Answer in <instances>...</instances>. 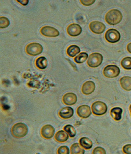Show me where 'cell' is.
<instances>
[{
	"label": "cell",
	"mask_w": 131,
	"mask_h": 154,
	"mask_svg": "<svg viewBox=\"0 0 131 154\" xmlns=\"http://www.w3.org/2000/svg\"><path fill=\"white\" fill-rule=\"evenodd\" d=\"M123 16L120 11L112 9L106 14L105 17L106 23L111 25H115L120 23L122 20Z\"/></svg>",
	"instance_id": "obj_1"
},
{
	"label": "cell",
	"mask_w": 131,
	"mask_h": 154,
	"mask_svg": "<svg viewBox=\"0 0 131 154\" xmlns=\"http://www.w3.org/2000/svg\"><path fill=\"white\" fill-rule=\"evenodd\" d=\"M12 135L16 138L23 137L28 132L27 125L23 123H18L13 125L11 130Z\"/></svg>",
	"instance_id": "obj_2"
},
{
	"label": "cell",
	"mask_w": 131,
	"mask_h": 154,
	"mask_svg": "<svg viewBox=\"0 0 131 154\" xmlns=\"http://www.w3.org/2000/svg\"><path fill=\"white\" fill-rule=\"evenodd\" d=\"M103 57L100 53L95 52L89 55L87 61V64L89 67L96 68L102 64Z\"/></svg>",
	"instance_id": "obj_3"
},
{
	"label": "cell",
	"mask_w": 131,
	"mask_h": 154,
	"mask_svg": "<svg viewBox=\"0 0 131 154\" xmlns=\"http://www.w3.org/2000/svg\"><path fill=\"white\" fill-rule=\"evenodd\" d=\"M91 110L95 115L102 116L107 112V106L106 103L102 101H96L91 105Z\"/></svg>",
	"instance_id": "obj_4"
},
{
	"label": "cell",
	"mask_w": 131,
	"mask_h": 154,
	"mask_svg": "<svg viewBox=\"0 0 131 154\" xmlns=\"http://www.w3.org/2000/svg\"><path fill=\"white\" fill-rule=\"evenodd\" d=\"M43 48L39 43L33 42L29 44L25 48V51L31 56H37L42 53Z\"/></svg>",
	"instance_id": "obj_5"
},
{
	"label": "cell",
	"mask_w": 131,
	"mask_h": 154,
	"mask_svg": "<svg viewBox=\"0 0 131 154\" xmlns=\"http://www.w3.org/2000/svg\"><path fill=\"white\" fill-rule=\"evenodd\" d=\"M120 70L119 67L115 65H109L104 67L103 74L108 78H115L120 75Z\"/></svg>",
	"instance_id": "obj_6"
},
{
	"label": "cell",
	"mask_w": 131,
	"mask_h": 154,
	"mask_svg": "<svg viewBox=\"0 0 131 154\" xmlns=\"http://www.w3.org/2000/svg\"><path fill=\"white\" fill-rule=\"evenodd\" d=\"M105 38L108 42L115 43L120 40L121 35L119 31L115 29H109L105 33Z\"/></svg>",
	"instance_id": "obj_7"
},
{
	"label": "cell",
	"mask_w": 131,
	"mask_h": 154,
	"mask_svg": "<svg viewBox=\"0 0 131 154\" xmlns=\"http://www.w3.org/2000/svg\"><path fill=\"white\" fill-rule=\"evenodd\" d=\"M89 29L94 34H101L104 32L106 29L104 23L99 21H93L90 23Z\"/></svg>",
	"instance_id": "obj_8"
},
{
	"label": "cell",
	"mask_w": 131,
	"mask_h": 154,
	"mask_svg": "<svg viewBox=\"0 0 131 154\" xmlns=\"http://www.w3.org/2000/svg\"><path fill=\"white\" fill-rule=\"evenodd\" d=\"M40 32L43 36L47 37H56L60 34L58 30L50 26H43L40 29Z\"/></svg>",
	"instance_id": "obj_9"
},
{
	"label": "cell",
	"mask_w": 131,
	"mask_h": 154,
	"mask_svg": "<svg viewBox=\"0 0 131 154\" xmlns=\"http://www.w3.org/2000/svg\"><path fill=\"white\" fill-rule=\"evenodd\" d=\"M82 32V28L79 24L73 23L68 26L67 28V32L71 37L79 36Z\"/></svg>",
	"instance_id": "obj_10"
},
{
	"label": "cell",
	"mask_w": 131,
	"mask_h": 154,
	"mask_svg": "<svg viewBox=\"0 0 131 154\" xmlns=\"http://www.w3.org/2000/svg\"><path fill=\"white\" fill-rule=\"evenodd\" d=\"M55 133L54 127L50 125H44L41 129V134L44 138L50 139L54 136Z\"/></svg>",
	"instance_id": "obj_11"
},
{
	"label": "cell",
	"mask_w": 131,
	"mask_h": 154,
	"mask_svg": "<svg viewBox=\"0 0 131 154\" xmlns=\"http://www.w3.org/2000/svg\"><path fill=\"white\" fill-rule=\"evenodd\" d=\"M76 112L79 116L83 119L89 117L91 114L90 107L87 105H83L79 106Z\"/></svg>",
	"instance_id": "obj_12"
},
{
	"label": "cell",
	"mask_w": 131,
	"mask_h": 154,
	"mask_svg": "<svg viewBox=\"0 0 131 154\" xmlns=\"http://www.w3.org/2000/svg\"><path fill=\"white\" fill-rule=\"evenodd\" d=\"M95 84L93 81H89L85 82L82 87V91L85 95H90L95 89Z\"/></svg>",
	"instance_id": "obj_13"
},
{
	"label": "cell",
	"mask_w": 131,
	"mask_h": 154,
	"mask_svg": "<svg viewBox=\"0 0 131 154\" xmlns=\"http://www.w3.org/2000/svg\"><path fill=\"white\" fill-rule=\"evenodd\" d=\"M63 102L65 104L72 106L75 104L77 101V97L75 94L68 93L64 95L62 98Z\"/></svg>",
	"instance_id": "obj_14"
},
{
	"label": "cell",
	"mask_w": 131,
	"mask_h": 154,
	"mask_svg": "<svg viewBox=\"0 0 131 154\" xmlns=\"http://www.w3.org/2000/svg\"><path fill=\"white\" fill-rule=\"evenodd\" d=\"M73 109L70 107L67 106L62 108L58 112V115L63 119H68L73 116Z\"/></svg>",
	"instance_id": "obj_15"
},
{
	"label": "cell",
	"mask_w": 131,
	"mask_h": 154,
	"mask_svg": "<svg viewBox=\"0 0 131 154\" xmlns=\"http://www.w3.org/2000/svg\"><path fill=\"white\" fill-rule=\"evenodd\" d=\"M123 110L121 108L114 107L110 111V115L112 118L116 121H119L121 119Z\"/></svg>",
	"instance_id": "obj_16"
},
{
	"label": "cell",
	"mask_w": 131,
	"mask_h": 154,
	"mask_svg": "<svg viewBox=\"0 0 131 154\" xmlns=\"http://www.w3.org/2000/svg\"><path fill=\"white\" fill-rule=\"evenodd\" d=\"M121 87L127 91H131V77L124 76L122 77L120 80Z\"/></svg>",
	"instance_id": "obj_17"
},
{
	"label": "cell",
	"mask_w": 131,
	"mask_h": 154,
	"mask_svg": "<svg viewBox=\"0 0 131 154\" xmlns=\"http://www.w3.org/2000/svg\"><path fill=\"white\" fill-rule=\"evenodd\" d=\"M69 137L68 134L66 131L60 130L56 132L54 138L57 142L59 143H64L67 140Z\"/></svg>",
	"instance_id": "obj_18"
},
{
	"label": "cell",
	"mask_w": 131,
	"mask_h": 154,
	"mask_svg": "<svg viewBox=\"0 0 131 154\" xmlns=\"http://www.w3.org/2000/svg\"><path fill=\"white\" fill-rule=\"evenodd\" d=\"M81 50L79 47L76 45H71L67 50V53L70 57H74L76 55L80 53Z\"/></svg>",
	"instance_id": "obj_19"
},
{
	"label": "cell",
	"mask_w": 131,
	"mask_h": 154,
	"mask_svg": "<svg viewBox=\"0 0 131 154\" xmlns=\"http://www.w3.org/2000/svg\"><path fill=\"white\" fill-rule=\"evenodd\" d=\"M35 65L39 69H45L48 66L47 60L44 57H40L35 61Z\"/></svg>",
	"instance_id": "obj_20"
},
{
	"label": "cell",
	"mask_w": 131,
	"mask_h": 154,
	"mask_svg": "<svg viewBox=\"0 0 131 154\" xmlns=\"http://www.w3.org/2000/svg\"><path fill=\"white\" fill-rule=\"evenodd\" d=\"M79 144L82 147L86 149H90L92 147L93 143L90 139L86 137H83L80 139Z\"/></svg>",
	"instance_id": "obj_21"
},
{
	"label": "cell",
	"mask_w": 131,
	"mask_h": 154,
	"mask_svg": "<svg viewBox=\"0 0 131 154\" xmlns=\"http://www.w3.org/2000/svg\"><path fill=\"white\" fill-rule=\"evenodd\" d=\"M70 149L71 154H84L85 153V150L81 148L79 144L78 143L72 144Z\"/></svg>",
	"instance_id": "obj_22"
},
{
	"label": "cell",
	"mask_w": 131,
	"mask_h": 154,
	"mask_svg": "<svg viewBox=\"0 0 131 154\" xmlns=\"http://www.w3.org/2000/svg\"><path fill=\"white\" fill-rule=\"evenodd\" d=\"M88 54L85 52H82L74 57V60L78 64H81L86 61L88 58Z\"/></svg>",
	"instance_id": "obj_23"
},
{
	"label": "cell",
	"mask_w": 131,
	"mask_h": 154,
	"mask_svg": "<svg viewBox=\"0 0 131 154\" xmlns=\"http://www.w3.org/2000/svg\"><path fill=\"white\" fill-rule=\"evenodd\" d=\"M121 65L124 69H131V57H124L121 61Z\"/></svg>",
	"instance_id": "obj_24"
},
{
	"label": "cell",
	"mask_w": 131,
	"mask_h": 154,
	"mask_svg": "<svg viewBox=\"0 0 131 154\" xmlns=\"http://www.w3.org/2000/svg\"><path fill=\"white\" fill-rule=\"evenodd\" d=\"M64 130L69 134L71 138L74 137L76 135V131L74 127L72 125H68L64 127Z\"/></svg>",
	"instance_id": "obj_25"
},
{
	"label": "cell",
	"mask_w": 131,
	"mask_h": 154,
	"mask_svg": "<svg viewBox=\"0 0 131 154\" xmlns=\"http://www.w3.org/2000/svg\"><path fill=\"white\" fill-rule=\"evenodd\" d=\"M0 23L1 29L5 28L8 27L10 24V21L6 17H1L0 18Z\"/></svg>",
	"instance_id": "obj_26"
},
{
	"label": "cell",
	"mask_w": 131,
	"mask_h": 154,
	"mask_svg": "<svg viewBox=\"0 0 131 154\" xmlns=\"http://www.w3.org/2000/svg\"><path fill=\"white\" fill-rule=\"evenodd\" d=\"M58 154H70V149L68 146H62L59 147L57 150Z\"/></svg>",
	"instance_id": "obj_27"
},
{
	"label": "cell",
	"mask_w": 131,
	"mask_h": 154,
	"mask_svg": "<svg viewBox=\"0 0 131 154\" xmlns=\"http://www.w3.org/2000/svg\"><path fill=\"white\" fill-rule=\"evenodd\" d=\"M106 153V151L104 148L101 147V146H97L96 147L93 151L92 154H105Z\"/></svg>",
	"instance_id": "obj_28"
},
{
	"label": "cell",
	"mask_w": 131,
	"mask_h": 154,
	"mask_svg": "<svg viewBox=\"0 0 131 154\" xmlns=\"http://www.w3.org/2000/svg\"><path fill=\"white\" fill-rule=\"evenodd\" d=\"M124 153L127 154H131V144L124 145L123 147Z\"/></svg>",
	"instance_id": "obj_29"
},
{
	"label": "cell",
	"mask_w": 131,
	"mask_h": 154,
	"mask_svg": "<svg viewBox=\"0 0 131 154\" xmlns=\"http://www.w3.org/2000/svg\"><path fill=\"white\" fill-rule=\"evenodd\" d=\"M81 4L85 6H89L92 5L95 2V0H80Z\"/></svg>",
	"instance_id": "obj_30"
},
{
	"label": "cell",
	"mask_w": 131,
	"mask_h": 154,
	"mask_svg": "<svg viewBox=\"0 0 131 154\" xmlns=\"http://www.w3.org/2000/svg\"><path fill=\"white\" fill-rule=\"evenodd\" d=\"M17 2H19L23 6H26L28 4L29 1L28 0H20V1H17Z\"/></svg>",
	"instance_id": "obj_31"
},
{
	"label": "cell",
	"mask_w": 131,
	"mask_h": 154,
	"mask_svg": "<svg viewBox=\"0 0 131 154\" xmlns=\"http://www.w3.org/2000/svg\"><path fill=\"white\" fill-rule=\"evenodd\" d=\"M127 50L131 54V42L128 44L127 45Z\"/></svg>",
	"instance_id": "obj_32"
},
{
	"label": "cell",
	"mask_w": 131,
	"mask_h": 154,
	"mask_svg": "<svg viewBox=\"0 0 131 154\" xmlns=\"http://www.w3.org/2000/svg\"><path fill=\"white\" fill-rule=\"evenodd\" d=\"M130 114H131V104L130 105Z\"/></svg>",
	"instance_id": "obj_33"
}]
</instances>
